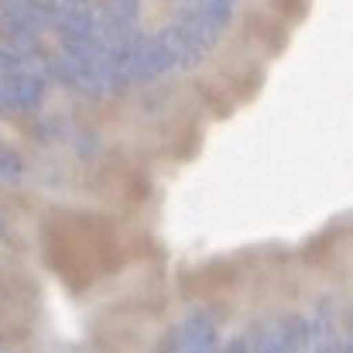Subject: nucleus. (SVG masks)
Listing matches in <instances>:
<instances>
[{
  "instance_id": "obj_1",
  "label": "nucleus",
  "mask_w": 353,
  "mask_h": 353,
  "mask_svg": "<svg viewBox=\"0 0 353 353\" xmlns=\"http://www.w3.org/2000/svg\"><path fill=\"white\" fill-rule=\"evenodd\" d=\"M179 353H213V330L203 319H185L179 333Z\"/></svg>"
}]
</instances>
